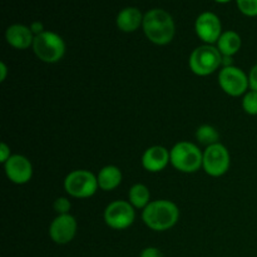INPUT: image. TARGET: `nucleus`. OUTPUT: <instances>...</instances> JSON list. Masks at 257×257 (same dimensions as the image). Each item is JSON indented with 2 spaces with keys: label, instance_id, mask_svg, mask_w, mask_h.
Here are the masks:
<instances>
[{
  "label": "nucleus",
  "instance_id": "10",
  "mask_svg": "<svg viewBox=\"0 0 257 257\" xmlns=\"http://www.w3.org/2000/svg\"><path fill=\"white\" fill-rule=\"evenodd\" d=\"M195 30L197 37L205 44L213 45L217 43L222 34V23L217 14L212 12H203L195 22Z\"/></svg>",
  "mask_w": 257,
  "mask_h": 257
},
{
  "label": "nucleus",
  "instance_id": "9",
  "mask_svg": "<svg viewBox=\"0 0 257 257\" xmlns=\"http://www.w3.org/2000/svg\"><path fill=\"white\" fill-rule=\"evenodd\" d=\"M218 84H220L221 89L231 97L245 95L250 88L248 75H246L243 70L235 67V65L225 67L221 69L220 74H218Z\"/></svg>",
  "mask_w": 257,
  "mask_h": 257
},
{
  "label": "nucleus",
  "instance_id": "17",
  "mask_svg": "<svg viewBox=\"0 0 257 257\" xmlns=\"http://www.w3.org/2000/svg\"><path fill=\"white\" fill-rule=\"evenodd\" d=\"M122 178L123 176L120 170L117 166L113 165L103 167L97 175L98 186H99L100 190L105 191V192L115 190L122 183Z\"/></svg>",
  "mask_w": 257,
  "mask_h": 257
},
{
  "label": "nucleus",
  "instance_id": "1",
  "mask_svg": "<svg viewBox=\"0 0 257 257\" xmlns=\"http://www.w3.org/2000/svg\"><path fill=\"white\" fill-rule=\"evenodd\" d=\"M142 29L147 39L156 45L170 44L176 34V24L172 15L160 8L145 13Z\"/></svg>",
  "mask_w": 257,
  "mask_h": 257
},
{
  "label": "nucleus",
  "instance_id": "15",
  "mask_svg": "<svg viewBox=\"0 0 257 257\" xmlns=\"http://www.w3.org/2000/svg\"><path fill=\"white\" fill-rule=\"evenodd\" d=\"M145 14L136 7H127L118 13L115 24L120 32L133 33L140 29L143 24Z\"/></svg>",
  "mask_w": 257,
  "mask_h": 257
},
{
  "label": "nucleus",
  "instance_id": "11",
  "mask_svg": "<svg viewBox=\"0 0 257 257\" xmlns=\"http://www.w3.org/2000/svg\"><path fill=\"white\" fill-rule=\"evenodd\" d=\"M78 223L73 215H58L49 226V236L53 242L67 245L74 240L77 235Z\"/></svg>",
  "mask_w": 257,
  "mask_h": 257
},
{
  "label": "nucleus",
  "instance_id": "19",
  "mask_svg": "<svg viewBox=\"0 0 257 257\" xmlns=\"http://www.w3.org/2000/svg\"><path fill=\"white\" fill-rule=\"evenodd\" d=\"M196 138H197V141L201 145L208 147V146L218 143L220 133H218L217 130H216L215 127H212V125L203 124L200 125V127L197 128V131H196Z\"/></svg>",
  "mask_w": 257,
  "mask_h": 257
},
{
  "label": "nucleus",
  "instance_id": "18",
  "mask_svg": "<svg viewBox=\"0 0 257 257\" xmlns=\"http://www.w3.org/2000/svg\"><path fill=\"white\" fill-rule=\"evenodd\" d=\"M128 202L137 210H145L151 203V192L143 183H136L130 188Z\"/></svg>",
  "mask_w": 257,
  "mask_h": 257
},
{
  "label": "nucleus",
  "instance_id": "26",
  "mask_svg": "<svg viewBox=\"0 0 257 257\" xmlns=\"http://www.w3.org/2000/svg\"><path fill=\"white\" fill-rule=\"evenodd\" d=\"M30 30H32V33L34 35L42 34L43 32H45L44 24H43L42 22H33L32 24H30Z\"/></svg>",
  "mask_w": 257,
  "mask_h": 257
},
{
  "label": "nucleus",
  "instance_id": "27",
  "mask_svg": "<svg viewBox=\"0 0 257 257\" xmlns=\"http://www.w3.org/2000/svg\"><path fill=\"white\" fill-rule=\"evenodd\" d=\"M8 75V67L4 62H0V82H4Z\"/></svg>",
  "mask_w": 257,
  "mask_h": 257
},
{
  "label": "nucleus",
  "instance_id": "22",
  "mask_svg": "<svg viewBox=\"0 0 257 257\" xmlns=\"http://www.w3.org/2000/svg\"><path fill=\"white\" fill-rule=\"evenodd\" d=\"M53 207H54V211L58 215H68L70 208H72V203H70V201L68 198L59 197L54 201Z\"/></svg>",
  "mask_w": 257,
  "mask_h": 257
},
{
  "label": "nucleus",
  "instance_id": "21",
  "mask_svg": "<svg viewBox=\"0 0 257 257\" xmlns=\"http://www.w3.org/2000/svg\"><path fill=\"white\" fill-rule=\"evenodd\" d=\"M236 5L245 17H257V0H236Z\"/></svg>",
  "mask_w": 257,
  "mask_h": 257
},
{
  "label": "nucleus",
  "instance_id": "13",
  "mask_svg": "<svg viewBox=\"0 0 257 257\" xmlns=\"http://www.w3.org/2000/svg\"><path fill=\"white\" fill-rule=\"evenodd\" d=\"M168 163H171L170 151L163 146H152L147 148L142 156V166L148 172H161L167 167Z\"/></svg>",
  "mask_w": 257,
  "mask_h": 257
},
{
  "label": "nucleus",
  "instance_id": "16",
  "mask_svg": "<svg viewBox=\"0 0 257 257\" xmlns=\"http://www.w3.org/2000/svg\"><path fill=\"white\" fill-rule=\"evenodd\" d=\"M216 47L220 50L222 57H233L240 52L242 47V39L235 30H226L221 34L220 39L216 43Z\"/></svg>",
  "mask_w": 257,
  "mask_h": 257
},
{
  "label": "nucleus",
  "instance_id": "3",
  "mask_svg": "<svg viewBox=\"0 0 257 257\" xmlns=\"http://www.w3.org/2000/svg\"><path fill=\"white\" fill-rule=\"evenodd\" d=\"M171 165L183 173H195L201 170L203 163V152L195 143L182 141L176 143L170 151Z\"/></svg>",
  "mask_w": 257,
  "mask_h": 257
},
{
  "label": "nucleus",
  "instance_id": "7",
  "mask_svg": "<svg viewBox=\"0 0 257 257\" xmlns=\"http://www.w3.org/2000/svg\"><path fill=\"white\" fill-rule=\"evenodd\" d=\"M231 158L227 148L222 143L208 146L203 151L202 168L211 177H221L230 168Z\"/></svg>",
  "mask_w": 257,
  "mask_h": 257
},
{
  "label": "nucleus",
  "instance_id": "25",
  "mask_svg": "<svg viewBox=\"0 0 257 257\" xmlns=\"http://www.w3.org/2000/svg\"><path fill=\"white\" fill-rule=\"evenodd\" d=\"M12 153H10V147L7 145V143L3 142L2 145H0V162L4 165L5 162H7L8 160H9L10 157H12Z\"/></svg>",
  "mask_w": 257,
  "mask_h": 257
},
{
  "label": "nucleus",
  "instance_id": "28",
  "mask_svg": "<svg viewBox=\"0 0 257 257\" xmlns=\"http://www.w3.org/2000/svg\"><path fill=\"white\" fill-rule=\"evenodd\" d=\"M216 3H220V4H226V3H230L231 0H213Z\"/></svg>",
  "mask_w": 257,
  "mask_h": 257
},
{
  "label": "nucleus",
  "instance_id": "4",
  "mask_svg": "<svg viewBox=\"0 0 257 257\" xmlns=\"http://www.w3.org/2000/svg\"><path fill=\"white\" fill-rule=\"evenodd\" d=\"M32 48L38 59L48 64L58 63L65 54V43L63 38L50 30H45L42 34L35 35Z\"/></svg>",
  "mask_w": 257,
  "mask_h": 257
},
{
  "label": "nucleus",
  "instance_id": "12",
  "mask_svg": "<svg viewBox=\"0 0 257 257\" xmlns=\"http://www.w3.org/2000/svg\"><path fill=\"white\" fill-rule=\"evenodd\" d=\"M4 170L8 180L15 185H25L33 177L32 162L22 155H13L4 163Z\"/></svg>",
  "mask_w": 257,
  "mask_h": 257
},
{
  "label": "nucleus",
  "instance_id": "2",
  "mask_svg": "<svg viewBox=\"0 0 257 257\" xmlns=\"http://www.w3.org/2000/svg\"><path fill=\"white\" fill-rule=\"evenodd\" d=\"M180 218L177 205L168 200L151 201L142 211V220L148 228L157 232L171 230Z\"/></svg>",
  "mask_w": 257,
  "mask_h": 257
},
{
  "label": "nucleus",
  "instance_id": "20",
  "mask_svg": "<svg viewBox=\"0 0 257 257\" xmlns=\"http://www.w3.org/2000/svg\"><path fill=\"white\" fill-rule=\"evenodd\" d=\"M242 108L247 114L257 115V92L250 90L242 98Z\"/></svg>",
  "mask_w": 257,
  "mask_h": 257
},
{
  "label": "nucleus",
  "instance_id": "8",
  "mask_svg": "<svg viewBox=\"0 0 257 257\" xmlns=\"http://www.w3.org/2000/svg\"><path fill=\"white\" fill-rule=\"evenodd\" d=\"M136 220V210L128 201H113L104 210V222L113 230H125Z\"/></svg>",
  "mask_w": 257,
  "mask_h": 257
},
{
  "label": "nucleus",
  "instance_id": "6",
  "mask_svg": "<svg viewBox=\"0 0 257 257\" xmlns=\"http://www.w3.org/2000/svg\"><path fill=\"white\" fill-rule=\"evenodd\" d=\"M98 186L97 176L87 170H74L64 180V190L70 197L89 198L95 195Z\"/></svg>",
  "mask_w": 257,
  "mask_h": 257
},
{
  "label": "nucleus",
  "instance_id": "23",
  "mask_svg": "<svg viewBox=\"0 0 257 257\" xmlns=\"http://www.w3.org/2000/svg\"><path fill=\"white\" fill-rule=\"evenodd\" d=\"M140 257H163V253L161 252L160 248L151 246V247L143 248Z\"/></svg>",
  "mask_w": 257,
  "mask_h": 257
},
{
  "label": "nucleus",
  "instance_id": "5",
  "mask_svg": "<svg viewBox=\"0 0 257 257\" xmlns=\"http://www.w3.org/2000/svg\"><path fill=\"white\" fill-rule=\"evenodd\" d=\"M222 54L217 49V47L203 44L193 49L190 55L188 65L196 75L207 77L215 73L222 65Z\"/></svg>",
  "mask_w": 257,
  "mask_h": 257
},
{
  "label": "nucleus",
  "instance_id": "14",
  "mask_svg": "<svg viewBox=\"0 0 257 257\" xmlns=\"http://www.w3.org/2000/svg\"><path fill=\"white\" fill-rule=\"evenodd\" d=\"M34 38L35 35L30 30V27L24 24H12L5 32L8 44L19 50H25L33 47Z\"/></svg>",
  "mask_w": 257,
  "mask_h": 257
},
{
  "label": "nucleus",
  "instance_id": "24",
  "mask_svg": "<svg viewBox=\"0 0 257 257\" xmlns=\"http://www.w3.org/2000/svg\"><path fill=\"white\" fill-rule=\"evenodd\" d=\"M248 84H250L251 90L257 92V64L253 65L248 73Z\"/></svg>",
  "mask_w": 257,
  "mask_h": 257
}]
</instances>
